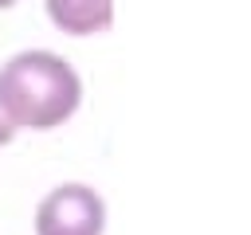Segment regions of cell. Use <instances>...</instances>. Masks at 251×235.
<instances>
[{
  "label": "cell",
  "mask_w": 251,
  "mask_h": 235,
  "mask_svg": "<svg viewBox=\"0 0 251 235\" xmlns=\"http://www.w3.org/2000/svg\"><path fill=\"white\" fill-rule=\"evenodd\" d=\"M0 102L16 129H55L78 110L82 78L59 51L27 47L0 63Z\"/></svg>",
  "instance_id": "6da1fadb"
},
{
  "label": "cell",
  "mask_w": 251,
  "mask_h": 235,
  "mask_svg": "<svg viewBox=\"0 0 251 235\" xmlns=\"http://www.w3.org/2000/svg\"><path fill=\"white\" fill-rule=\"evenodd\" d=\"M106 231V200L98 188L82 180L55 184L35 204V235H102Z\"/></svg>",
  "instance_id": "7a4b0ae2"
},
{
  "label": "cell",
  "mask_w": 251,
  "mask_h": 235,
  "mask_svg": "<svg viewBox=\"0 0 251 235\" xmlns=\"http://www.w3.org/2000/svg\"><path fill=\"white\" fill-rule=\"evenodd\" d=\"M47 16L67 35H94L106 31L114 20V0H43Z\"/></svg>",
  "instance_id": "3957f363"
},
{
  "label": "cell",
  "mask_w": 251,
  "mask_h": 235,
  "mask_svg": "<svg viewBox=\"0 0 251 235\" xmlns=\"http://www.w3.org/2000/svg\"><path fill=\"white\" fill-rule=\"evenodd\" d=\"M16 137V121L8 118V110H4V102H0V145H8Z\"/></svg>",
  "instance_id": "277c9868"
},
{
  "label": "cell",
  "mask_w": 251,
  "mask_h": 235,
  "mask_svg": "<svg viewBox=\"0 0 251 235\" xmlns=\"http://www.w3.org/2000/svg\"><path fill=\"white\" fill-rule=\"evenodd\" d=\"M12 4H16V0H0V8H12Z\"/></svg>",
  "instance_id": "5b68a950"
}]
</instances>
